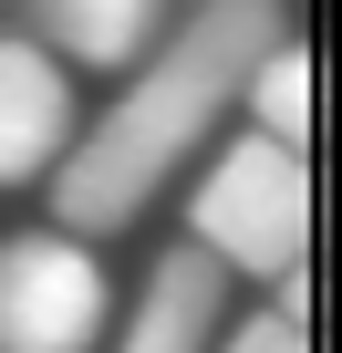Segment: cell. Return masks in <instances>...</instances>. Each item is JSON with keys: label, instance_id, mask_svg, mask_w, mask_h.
Instances as JSON below:
<instances>
[{"label": "cell", "instance_id": "5", "mask_svg": "<svg viewBox=\"0 0 342 353\" xmlns=\"http://www.w3.org/2000/svg\"><path fill=\"white\" fill-rule=\"evenodd\" d=\"M228 270L208 260V250H166L156 270H145V291L114 312V332H104V353H208V332L228 322Z\"/></svg>", "mask_w": 342, "mask_h": 353}, {"label": "cell", "instance_id": "4", "mask_svg": "<svg viewBox=\"0 0 342 353\" xmlns=\"http://www.w3.org/2000/svg\"><path fill=\"white\" fill-rule=\"evenodd\" d=\"M73 125H83V83L32 32H0V188H42L73 145Z\"/></svg>", "mask_w": 342, "mask_h": 353}, {"label": "cell", "instance_id": "6", "mask_svg": "<svg viewBox=\"0 0 342 353\" xmlns=\"http://www.w3.org/2000/svg\"><path fill=\"white\" fill-rule=\"evenodd\" d=\"M166 21H177V0H21V32L83 83V73H135Z\"/></svg>", "mask_w": 342, "mask_h": 353}, {"label": "cell", "instance_id": "3", "mask_svg": "<svg viewBox=\"0 0 342 353\" xmlns=\"http://www.w3.org/2000/svg\"><path fill=\"white\" fill-rule=\"evenodd\" d=\"M114 332V270L94 239L21 229L0 239V353H94Z\"/></svg>", "mask_w": 342, "mask_h": 353}, {"label": "cell", "instance_id": "2", "mask_svg": "<svg viewBox=\"0 0 342 353\" xmlns=\"http://www.w3.org/2000/svg\"><path fill=\"white\" fill-rule=\"evenodd\" d=\"M187 250H208L228 281L311 270V156H290L249 125L228 145H208L197 198H187Z\"/></svg>", "mask_w": 342, "mask_h": 353}, {"label": "cell", "instance_id": "1", "mask_svg": "<svg viewBox=\"0 0 342 353\" xmlns=\"http://www.w3.org/2000/svg\"><path fill=\"white\" fill-rule=\"evenodd\" d=\"M280 32H290L280 0H187V11L166 21V42L125 73V94L104 114H83L73 145H63V166L42 176L52 188V229L94 239V250L114 229H135L166 188H177V166H197L218 145V125L239 114L249 63Z\"/></svg>", "mask_w": 342, "mask_h": 353}, {"label": "cell", "instance_id": "8", "mask_svg": "<svg viewBox=\"0 0 342 353\" xmlns=\"http://www.w3.org/2000/svg\"><path fill=\"white\" fill-rule=\"evenodd\" d=\"M208 353H311V322H290V312H239V322H218L208 332Z\"/></svg>", "mask_w": 342, "mask_h": 353}, {"label": "cell", "instance_id": "7", "mask_svg": "<svg viewBox=\"0 0 342 353\" xmlns=\"http://www.w3.org/2000/svg\"><path fill=\"white\" fill-rule=\"evenodd\" d=\"M239 114H249V135H270V145L311 156V42H301V32H280V42L249 63Z\"/></svg>", "mask_w": 342, "mask_h": 353}]
</instances>
